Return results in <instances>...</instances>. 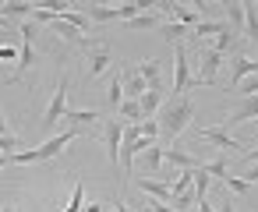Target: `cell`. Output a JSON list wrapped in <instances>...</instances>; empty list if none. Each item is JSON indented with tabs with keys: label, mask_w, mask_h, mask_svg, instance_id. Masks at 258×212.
<instances>
[{
	"label": "cell",
	"mask_w": 258,
	"mask_h": 212,
	"mask_svg": "<svg viewBox=\"0 0 258 212\" xmlns=\"http://www.w3.org/2000/svg\"><path fill=\"white\" fill-rule=\"evenodd\" d=\"M195 120V103L187 96H177L170 103H163V110L156 113V124H159V145H173V138Z\"/></svg>",
	"instance_id": "cell-1"
},
{
	"label": "cell",
	"mask_w": 258,
	"mask_h": 212,
	"mask_svg": "<svg viewBox=\"0 0 258 212\" xmlns=\"http://www.w3.org/2000/svg\"><path fill=\"white\" fill-rule=\"evenodd\" d=\"M82 131H75V127H68V131H60L57 138H46L43 145H36V149H18L15 156H8L11 163H43V159H53L57 152H64V145H71L75 138H78Z\"/></svg>",
	"instance_id": "cell-2"
},
{
	"label": "cell",
	"mask_w": 258,
	"mask_h": 212,
	"mask_svg": "<svg viewBox=\"0 0 258 212\" xmlns=\"http://www.w3.org/2000/svg\"><path fill=\"white\" fill-rule=\"evenodd\" d=\"M68 85H71V78L64 75L60 85H57V92H53V99H50V106H46V117H43V127L46 131H57L60 127V117L68 113Z\"/></svg>",
	"instance_id": "cell-3"
},
{
	"label": "cell",
	"mask_w": 258,
	"mask_h": 212,
	"mask_svg": "<svg viewBox=\"0 0 258 212\" xmlns=\"http://www.w3.org/2000/svg\"><path fill=\"white\" fill-rule=\"evenodd\" d=\"M187 85H195L191 82V67H187V50L184 46H173V99L184 96Z\"/></svg>",
	"instance_id": "cell-4"
},
{
	"label": "cell",
	"mask_w": 258,
	"mask_h": 212,
	"mask_svg": "<svg viewBox=\"0 0 258 212\" xmlns=\"http://www.w3.org/2000/svg\"><path fill=\"white\" fill-rule=\"evenodd\" d=\"M198 64H202V67H198V75H195L191 82H195V85H212V82H216V71H219V64H223V57L209 46V50L198 53Z\"/></svg>",
	"instance_id": "cell-5"
},
{
	"label": "cell",
	"mask_w": 258,
	"mask_h": 212,
	"mask_svg": "<svg viewBox=\"0 0 258 212\" xmlns=\"http://www.w3.org/2000/svg\"><path fill=\"white\" fill-rule=\"evenodd\" d=\"M110 64H113V50L103 43H92L89 46V78H99L103 71H110Z\"/></svg>",
	"instance_id": "cell-6"
},
{
	"label": "cell",
	"mask_w": 258,
	"mask_h": 212,
	"mask_svg": "<svg viewBox=\"0 0 258 212\" xmlns=\"http://www.w3.org/2000/svg\"><path fill=\"white\" fill-rule=\"evenodd\" d=\"M103 138H106V156H110V163H120V142H124V120H106V127H103Z\"/></svg>",
	"instance_id": "cell-7"
},
{
	"label": "cell",
	"mask_w": 258,
	"mask_h": 212,
	"mask_svg": "<svg viewBox=\"0 0 258 212\" xmlns=\"http://www.w3.org/2000/svg\"><path fill=\"white\" fill-rule=\"evenodd\" d=\"M195 134H198L202 142H209V145L223 149V152H226V149H244V145H240V142H237L230 131H223V127H198Z\"/></svg>",
	"instance_id": "cell-8"
},
{
	"label": "cell",
	"mask_w": 258,
	"mask_h": 212,
	"mask_svg": "<svg viewBox=\"0 0 258 212\" xmlns=\"http://www.w3.org/2000/svg\"><path fill=\"white\" fill-rule=\"evenodd\" d=\"M251 75H258V60H251V57H233V64H230V92H233L244 78H251Z\"/></svg>",
	"instance_id": "cell-9"
},
{
	"label": "cell",
	"mask_w": 258,
	"mask_h": 212,
	"mask_svg": "<svg viewBox=\"0 0 258 212\" xmlns=\"http://www.w3.org/2000/svg\"><path fill=\"white\" fill-rule=\"evenodd\" d=\"M120 89H124V99H142L145 96V82H142L138 67H127L120 75Z\"/></svg>",
	"instance_id": "cell-10"
},
{
	"label": "cell",
	"mask_w": 258,
	"mask_h": 212,
	"mask_svg": "<svg viewBox=\"0 0 258 212\" xmlns=\"http://www.w3.org/2000/svg\"><path fill=\"white\" fill-rule=\"evenodd\" d=\"M135 67H138L145 89H163V64H159V60H142V64H135Z\"/></svg>",
	"instance_id": "cell-11"
},
{
	"label": "cell",
	"mask_w": 258,
	"mask_h": 212,
	"mask_svg": "<svg viewBox=\"0 0 258 212\" xmlns=\"http://www.w3.org/2000/svg\"><path fill=\"white\" fill-rule=\"evenodd\" d=\"M138 191H142L145 198H156V201H166V205H170V184H166V180L142 177V180H138Z\"/></svg>",
	"instance_id": "cell-12"
},
{
	"label": "cell",
	"mask_w": 258,
	"mask_h": 212,
	"mask_svg": "<svg viewBox=\"0 0 258 212\" xmlns=\"http://www.w3.org/2000/svg\"><path fill=\"white\" fill-rule=\"evenodd\" d=\"M138 103H142V120H145V117H156V113L163 110V103H166V92H163V89H145V96H142Z\"/></svg>",
	"instance_id": "cell-13"
},
{
	"label": "cell",
	"mask_w": 258,
	"mask_h": 212,
	"mask_svg": "<svg viewBox=\"0 0 258 212\" xmlns=\"http://www.w3.org/2000/svg\"><path fill=\"white\" fill-rule=\"evenodd\" d=\"M92 120H99V110H68V113L60 117V124H68V127H75V131H82V127H89Z\"/></svg>",
	"instance_id": "cell-14"
},
{
	"label": "cell",
	"mask_w": 258,
	"mask_h": 212,
	"mask_svg": "<svg viewBox=\"0 0 258 212\" xmlns=\"http://www.w3.org/2000/svg\"><path fill=\"white\" fill-rule=\"evenodd\" d=\"M163 163H170V166H177V170H198L202 163L191 156V152H184V149H166V156H163Z\"/></svg>",
	"instance_id": "cell-15"
},
{
	"label": "cell",
	"mask_w": 258,
	"mask_h": 212,
	"mask_svg": "<svg viewBox=\"0 0 258 212\" xmlns=\"http://www.w3.org/2000/svg\"><path fill=\"white\" fill-rule=\"evenodd\" d=\"M244 36L258 50V8H254V0H244Z\"/></svg>",
	"instance_id": "cell-16"
},
{
	"label": "cell",
	"mask_w": 258,
	"mask_h": 212,
	"mask_svg": "<svg viewBox=\"0 0 258 212\" xmlns=\"http://www.w3.org/2000/svg\"><path fill=\"white\" fill-rule=\"evenodd\" d=\"M36 64V46L25 39L22 43V50H18V67H15V75H11V82H18V78H25V71Z\"/></svg>",
	"instance_id": "cell-17"
},
{
	"label": "cell",
	"mask_w": 258,
	"mask_h": 212,
	"mask_svg": "<svg viewBox=\"0 0 258 212\" xmlns=\"http://www.w3.org/2000/svg\"><path fill=\"white\" fill-rule=\"evenodd\" d=\"M0 18H32V4H25V0H4L0 4Z\"/></svg>",
	"instance_id": "cell-18"
},
{
	"label": "cell",
	"mask_w": 258,
	"mask_h": 212,
	"mask_svg": "<svg viewBox=\"0 0 258 212\" xmlns=\"http://www.w3.org/2000/svg\"><path fill=\"white\" fill-rule=\"evenodd\" d=\"M198 170H205V173H209V177H216V180H226V177H230V163H226V152H219L216 159L202 163Z\"/></svg>",
	"instance_id": "cell-19"
},
{
	"label": "cell",
	"mask_w": 258,
	"mask_h": 212,
	"mask_svg": "<svg viewBox=\"0 0 258 212\" xmlns=\"http://www.w3.org/2000/svg\"><path fill=\"white\" fill-rule=\"evenodd\" d=\"M237 36H244V4H237V0H233V4H226V18H223Z\"/></svg>",
	"instance_id": "cell-20"
},
{
	"label": "cell",
	"mask_w": 258,
	"mask_h": 212,
	"mask_svg": "<svg viewBox=\"0 0 258 212\" xmlns=\"http://www.w3.org/2000/svg\"><path fill=\"white\" fill-rule=\"evenodd\" d=\"M212 50H216L219 57L233 53V50H237V32H233V29H223V32L216 36V46H212Z\"/></svg>",
	"instance_id": "cell-21"
},
{
	"label": "cell",
	"mask_w": 258,
	"mask_h": 212,
	"mask_svg": "<svg viewBox=\"0 0 258 212\" xmlns=\"http://www.w3.org/2000/svg\"><path fill=\"white\" fill-rule=\"evenodd\" d=\"M223 29H230V25H226V22H198V25L191 29V36H195V39H209V36H219Z\"/></svg>",
	"instance_id": "cell-22"
},
{
	"label": "cell",
	"mask_w": 258,
	"mask_h": 212,
	"mask_svg": "<svg viewBox=\"0 0 258 212\" xmlns=\"http://www.w3.org/2000/svg\"><path fill=\"white\" fill-rule=\"evenodd\" d=\"M163 156H166V145L156 142V145H149V149L142 152V163H145L149 170H159V166H163Z\"/></svg>",
	"instance_id": "cell-23"
},
{
	"label": "cell",
	"mask_w": 258,
	"mask_h": 212,
	"mask_svg": "<svg viewBox=\"0 0 258 212\" xmlns=\"http://www.w3.org/2000/svg\"><path fill=\"white\" fill-rule=\"evenodd\" d=\"M184 36H191V29H184V25H177V22H166V25H163V39H166L170 46H180Z\"/></svg>",
	"instance_id": "cell-24"
},
{
	"label": "cell",
	"mask_w": 258,
	"mask_h": 212,
	"mask_svg": "<svg viewBox=\"0 0 258 212\" xmlns=\"http://www.w3.org/2000/svg\"><path fill=\"white\" fill-rule=\"evenodd\" d=\"M85 208V180H75V191H71V201L60 208V212H82Z\"/></svg>",
	"instance_id": "cell-25"
},
{
	"label": "cell",
	"mask_w": 258,
	"mask_h": 212,
	"mask_svg": "<svg viewBox=\"0 0 258 212\" xmlns=\"http://www.w3.org/2000/svg\"><path fill=\"white\" fill-rule=\"evenodd\" d=\"M117 113H120L124 120H131V124H142V103H138V99H124Z\"/></svg>",
	"instance_id": "cell-26"
},
{
	"label": "cell",
	"mask_w": 258,
	"mask_h": 212,
	"mask_svg": "<svg viewBox=\"0 0 258 212\" xmlns=\"http://www.w3.org/2000/svg\"><path fill=\"white\" fill-rule=\"evenodd\" d=\"M106 99H110V110H120V103H124V89H120V75H113V82H110V92H106Z\"/></svg>",
	"instance_id": "cell-27"
},
{
	"label": "cell",
	"mask_w": 258,
	"mask_h": 212,
	"mask_svg": "<svg viewBox=\"0 0 258 212\" xmlns=\"http://www.w3.org/2000/svg\"><path fill=\"white\" fill-rule=\"evenodd\" d=\"M209 173L205 170H195V184H191V191H195V198H209Z\"/></svg>",
	"instance_id": "cell-28"
},
{
	"label": "cell",
	"mask_w": 258,
	"mask_h": 212,
	"mask_svg": "<svg viewBox=\"0 0 258 212\" xmlns=\"http://www.w3.org/2000/svg\"><path fill=\"white\" fill-rule=\"evenodd\" d=\"M18 149H22V138H18V134H11V131L0 134V156H15Z\"/></svg>",
	"instance_id": "cell-29"
},
{
	"label": "cell",
	"mask_w": 258,
	"mask_h": 212,
	"mask_svg": "<svg viewBox=\"0 0 258 212\" xmlns=\"http://www.w3.org/2000/svg\"><path fill=\"white\" fill-rule=\"evenodd\" d=\"M138 131H142L145 142H159V124H156V117H145V120L138 124Z\"/></svg>",
	"instance_id": "cell-30"
},
{
	"label": "cell",
	"mask_w": 258,
	"mask_h": 212,
	"mask_svg": "<svg viewBox=\"0 0 258 212\" xmlns=\"http://www.w3.org/2000/svg\"><path fill=\"white\" fill-rule=\"evenodd\" d=\"M233 92H237L240 99H247V96H258V75H254V78H244V82H240Z\"/></svg>",
	"instance_id": "cell-31"
},
{
	"label": "cell",
	"mask_w": 258,
	"mask_h": 212,
	"mask_svg": "<svg viewBox=\"0 0 258 212\" xmlns=\"http://www.w3.org/2000/svg\"><path fill=\"white\" fill-rule=\"evenodd\" d=\"M127 25H131V29H156L159 18H156V15H138V18H131Z\"/></svg>",
	"instance_id": "cell-32"
},
{
	"label": "cell",
	"mask_w": 258,
	"mask_h": 212,
	"mask_svg": "<svg viewBox=\"0 0 258 212\" xmlns=\"http://www.w3.org/2000/svg\"><path fill=\"white\" fill-rule=\"evenodd\" d=\"M223 184H226V187H230L233 194H247V191H251V184H247L244 177H226Z\"/></svg>",
	"instance_id": "cell-33"
},
{
	"label": "cell",
	"mask_w": 258,
	"mask_h": 212,
	"mask_svg": "<svg viewBox=\"0 0 258 212\" xmlns=\"http://www.w3.org/2000/svg\"><path fill=\"white\" fill-rule=\"evenodd\" d=\"M36 36H39V25H36V22H22V39L36 43Z\"/></svg>",
	"instance_id": "cell-34"
},
{
	"label": "cell",
	"mask_w": 258,
	"mask_h": 212,
	"mask_svg": "<svg viewBox=\"0 0 258 212\" xmlns=\"http://www.w3.org/2000/svg\"><path fill=\"white\" fill-rule=\"evenodd\" d=\"M145 205H149L152 212H173V205H166V201H156V198H149Z\"/></svg>",
	"instance_id": "cell-35"
},
{
	"label": "cell",
	"mask_w": 258,
	"mask_h": 212,
	"mask_svg": "<svg viewBox=\"0 0 258 212\" xmlns=\"http://www.w3.org/2000/svg\"><path fill=\"white\" fill-rule=\"evenodd\" d=\"M195 212H216V208H212L209 198H198V201H195Z\"/></svg>",
	"instance_id": "cell-36"
},
{
	"label": "cell",
	"mask_w": 258,
	"mask_h": 212,
	"mask_svg": "<svg viewBox=\"0 0 258 212\" xmlns=\"http://www.w3.org/2000/svg\"><path fill=\"white\" fill-rule=\"evenodd\" d=\"M244 180H247V184H251V187H254V184H258V163H251V170H247V177H244Z\"/></svg>",
	"instance_id": "cell-37"
},
{
	"label": "cell",
	"mask_w": 258,
	"mask_h": 212,
	"mask_svg": "<svg viewBox=\"0 0 258 212\" xmlns=\"http://www.w3.org/2000/svg\"><path fill=\"white\" fill-rule=\"evenodd\" d=\"M216 212H233V201H230V198H223V201H219V208H216Z\"/></svg>",
	"instance_id": "cell-38"
},
{
	"label": "cell",
	"mask_w": 258,
	"mask_h": 212,
	"mask_svg": "<svg viewBox=\"0 0 258 212\" xmlns=\"http://www.w3.org/2000/svg\"><path fill=\"white\" fill-rule=\"evenodd\" d=\"M113 212H135V208H131V205H124V201L117 198V201H113Z\"/></svg>",
	"instance_id": "cell-39"
},
{
	"label": "cell",
	"mask_w": 258,
	"mask_h": 212,
	"mask_svg": "<svg viewBox=\"0 0 258 212\" xmlns=\"http://www.w3.org/2000/svg\"><path fill=\"white\" fill-rule=\"evenodd\" d=\"M85 212H106L103 205H85Z\"/></svg>",
	"instance_id": "cell-40"
},
{
	"label": "cell",
	"mask_w": 258,
	"mask_h": 212,
	"mask_svg": "<svg viewBox=\"0 0 258 212\" xmlns=\"http://www.w3.org/2000/svg\"><path fill=\"white\" fill-rule=\"evenodd\" d=\"M0 134H8V120H4V113H0Z\"/></svg>",
	"instance_id": "cell-41"
},
{
	"label": "cell",
	"mask_w": 258,
	"mask_h": 212,
	"mask_svg": "<svg viewBox=\"0 0 258 212\" xmlns=\"http://www.w3.org/2000/svg\"><path fill=\"white\" fill-rule=\"evenodd\" d=\"M0 212H18V208L15 205H0Z\"/></svg>",
	"instance_id": "cell-42"
},
{
	"label": "cell",
	"mask_w": 258,
	"mask_h": 212,
	"mask_svg": "<svg viewBox=\"0 0 258 212\" xmlns=\"http://www.w3.org/2000/svg\"><path fill=\"white\" fill-rule=\"evenodd\" d=\"M8 163H11V159H8V156H0V170H4V166H8Z\"/></svg>",
	"instance_id": "cell-43"
},
{
	"label": "cell",
	"mask_w": 258,
	"mask_h": 212,
	"mask_svg": "<svg viewBox=\"0 0 258 212\" xmlns=\"http://www.w3.org/2000/svg\"><path fill=\"white\" fill-rule=\"evenodd\" d=\"M0 29H8V18H0Z\"/></svg>",
	"instance_id": "cell-44"
},
{
	"label": "cell",
	"mask_w": 258,
	"mask_h": 212,
	"mask_svg": "<svg viewBox=\"0 0 258 212\" xmlns=\"http://www.w3.org/2000/svg\"><path fill=\"white\" fill-rule=\"evenodd\" d=\"M254 8H258V0H254Z\"/></svg>",
	"instance_id": "cell-45"
},
{
	"label": "cell",
	"mask_w": 258,
	"mask_h": 212,
	"mask_svg": "<svg viewBox=\"0 0 258 212\" xmlns=\"http://www.w3.org/2000/svg\"><path fill=\"white\" fill-rule=\"evenodd\" d=\"M187 212H195V208H187Z\"/></svg>",
	"instance_id": "cell-46"
},
{
	"label": "cell",
	"mask_w": 258,
	"mask_h": 212,
	"mask_svg": "<svg viewBox=\"0 0 258 212\" xmlns=\"http://www.w3.org/2000/svg\"><path fill=\"white\" fill-rule=\"evenodd\" d=\"M110 212H113V208H110Z\"/></svg>",
	"instance_id": "cell-47"
}]
</instances>
